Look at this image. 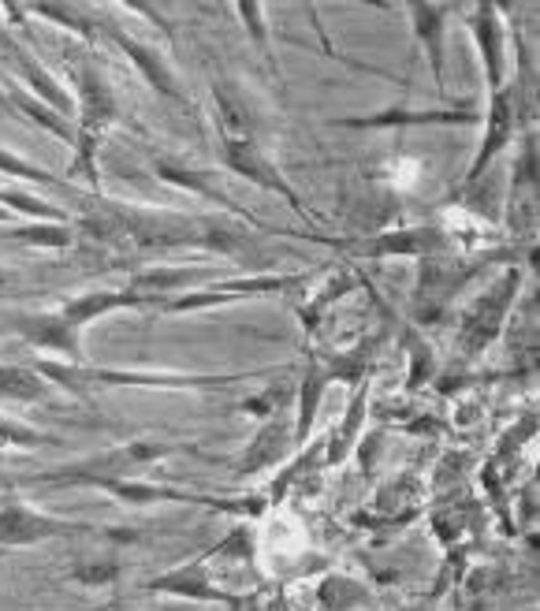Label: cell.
I'll return each instance as SVG.
<instances>
[{"mask_svg":"<svg viewBox=\"0 0 540 611\" xmlns=\"http://www.w3.org/2000/svg\"><path fill=\"white\" fill-rule=\"evenodd\" d=\"M224 161H228V169H231L235 175H242L247 183L261 186V191L280 194V199L288 202L291 210L310 224V228H317L313 213L306 210V205H302V194L294 191V186H291L288 180H283V172L277 169V164H272V157L264 153L250 135H224Z\"/></svg>","mask_w":540,"mask_h":611,"instance_id":"2","label":"cell"},{"mask_svg":"<svg viewBox=\"0 0 540 611\" xmlns=\"http://www.w3.org/2000/svg\"><path fill=\"white\" fill-rule=\"evenodd\" d=\"M0 105H4V108H12V105H8V94H4V90H0Z\"/></svg>","mask_w":540,"mask_h":611,"instance_id":"36","label":"cell"},{"mask_svg":"<svg viewBox=\"0 0 540 611\" xmlns=\"http://www.w3.org/2000/svg\"><path fill=\"white\" fill-rule=\"evenodd\" d=\"M0 205H4L8 213L34 216L37 224H72V216H67L64 210H56V205H48V202L34 199V194H23V191H0Z\"/></svg>","mask_w":540,"mask_h":611,"instance_id":"25","label":"cell"},{"mask_svg":"<svg viewBox=\"0 0 540 611\" xmlns=\"http://www.w3.org/2000/svg\"><path fill=\"white\" fill-rule=\"evenodd\" d=\"M485 142H480V150L474 157V169L466 172V183H477L480 175L488 172V164L496 161L499 153H504V146L510 142V131H515V90L510 86H504V90L488 94V108H485Z\"/></svg>","mask_w":540,"mask_h":611,"instance_id":"7","label":"cell"},{"mask_svg":"<svg viewBox=\"0 0 540 611\" xmlns=\"http://www.w3.org/2000/svg\"><path fill=\"white\" fill-rule=\"evenodd\" d=\"M75 534H90V526L42 515V511L23 507V504L0 507V545H8V548H26V545H42V540L75 537Z\"/></svg>","mask_w":540,"mask_h":611,"instance_id":"3","label":"cell"},{"mask_svg":"<svg viewBox=\"0 0 540 611\" xmlns=\"http://www.w3.org/2000/svg\"><path fill=\"white\" fill-rule=\"evenodd\" d=\"M366 403H369V380H361L358 384V396L350 399V410H347V418H343V426L336 429V440H332V448H328V467H339L343 455L350 451V443H355L358 437L355 432L361 429V421H366Z\"/></svg>","mask_w":540,"mask_h":611,"instance_id":"20","label":"cell"},{"mask_svg":"<svg viewBox=\"0 0 540 611\" xmlns=\"http://www.w3.org/2000/svg\"><path fill=\"white\" fill-rule=\"evenodd\" d=\"M288 396H291V388H288V384H280V388H269L264 396L247 399V403H242V410L258 414V418H272V414H277L283 403H288Z\"/></svg>","mask_w":540,"mask_h":611,"instance_id":"33","label":"cell"},{"mask_svg":"<svg viewBox=\"0 0 540 611\" xmlns=\"http://www.w3.org/2000/svg\"><path fill=\"white\" fill-rule=\"evenodd\" d=\"M112 37H116V45H123V53L131 56L134 67H139V72L145 75V83H150L156 94L169 97V101L186 105V94L180 90V83H175L172 67L161 61V53H156L153 45H145V42H139V37H131V34H123V31H112Z\"/></svg>","mask_w":540,"mask_h":611,"instance_id":"15","label":"cell"},{"mask_svg":"<svg viewBox=\"0 0 540 611\" xmlns=\"http://www.w3.org/2000/svg\"><path fill=\"white\" fill-rule=\"evenodd\" d=\"M228 551H235V556L239 559H250L253 556V534L247 526H235L228 537L220 540V545H216L209 556H228Z\"/></svg>","mask_w":540,"mask_h":611,"instance_id":"34","label":"cell"},{"mask_svg":"<svg viewBox=\"0 0 540 611\" xmlns=\"http://www.w3.org/2000/svg\"><path fill=\"white\" fill-rule=\"evenodd\" d=\"M0 172L15 175V180H31V183H56L53 172L37 169L34 161H23L19 153H8V150H0Z\"/></svg>","mask_w":540,"mask_h":611,"instance_id":"31","label":"cell"},{"mask_svg":"<svg viewBox=\"0 0 540 611\" xmlns=\"http://www.w3.org/2000/svg\"><path fill=\"white\" fill-rule=\"evenodd\" d=\"M8 216H12V213H8L4 205H0V221H8Z\"/></svg>","mask_w":540,"mask_h":611,"instance_id":"37","label":"cell"},{"mask_svg":"<svg viewBox=\"0 0 540 611\" xmlns=\"http://www.w3.org/2000/svg\"><path fill=\"white\" fill-rule=\"evenodd\" d=\"M410 23H414V37L421 42L429 56V72L440 94H447V78H444V23H447V4H410Z\"/></svg>","mask_w":540,"mask_h":611,"instance_id":"11","label":"cell"},{"mask_svg":"<svg viewBox=\"0 0 540 611\" xmlns=\"http://www.w3.org/2000/svg\"><path fill=\"white\" fill-rule=\"evenodd\" d=\"M317 597L328 611H350L355 604H366L369 600L366 589H361L358 581H350V578H324L317 586Z\"/></svg>","mask_w":540,"mask_h":611,"instance_id":"27","label":"cell"},{"mask_svg":"<svg viewBox=\"0 0 540 611\" xmlns=\"http://www.w3.org/2000/svg\"><path fill=\"white\" fill-rule=\"evenodd\" d=\"M466 23L477 37L480 61H485L488 94L504 90V19H496V4L493 0H480Z\"/></svg>","mask_w":540,"mask_h":611,"instance_id":"10","label":"cell"},{"mask_svg":"<svg viewBox=\"0 0 540 611\" xmlns=\"http://www.w3.org/2000/svg\"><path fill=\"white\" fill-rule=\"evenodd\" d=\"M31 12L48 15V23H61V26H67L72 34L86 37V42H90V37L97 34L90 19H83V12H78V8H72V4H31Z\"/></svg>","mask_w":540,"mask_h":611,"instance_id":"28","label":"cell"},{"mask_svg":"<svg viewBox=\"0 0 540 611\" xmlns=\"http://www.w3.org/2000/svg\"><path fill=\"white\" fill-rule=\"evenodd\" d=\"M515 294H518V272H507V280L493 283V288L480 294L466 318V332H463L466 351H474V354L485 351V343H493L499 336V329H504V313H507V306Z\"/></svg>","mask_w":540,"mask_h":611,"instance_id":"5","label":"cell"},{"mask_svg":"<svg viewBox=\"0 0 540 611\" xmlns=\"http://www.w3.org/2000/svg\"><path fill=\"white\" fill-rule=\"evenodd\" d=\"M0 42H4V45H8V53L15 56L19 72L26 75V83H31V90H34L37 101L48 105V108H53V112H61L64 120H72V116H75V97L67 94L61 83H56L53 72H48L45 64H37V56H34V53H26V49L19 45V42H12V37H8L4 31H0Z\"/></svg>","mask_w":540,"mask_h":611,"instance_id":"12","label":"cell"},{"mask_svg":"<svg viewBox=\"0 0 540 611\" xmlns=\"http://www.w3.org/2000/svg\"><path fill=\"white\" fill-rule=\"evenodd\" d=\"M156 175H161L164 183H175V186H183V191H194V194H202V199L220 202L224 210L235 213L242 224H250V228H264V224L258 221V216L242 210V205L235 202V199H228V194H224L220 186L213 183V175L205 172V169H183V164H172V161H156Z\"/></svg>","mask_w":540,"mask_h":611,"instance_id":"16","label":"cell"},{"mask_svg":"<svg viewBox=\"0 0 540 611\" xmlns=\"http://www.w3.org/2000/svg\"><path fill=\"white\" fill-rule=\"evenodd\" d=\"M0 283H4V272H0Z\"/></svg>","mask_w":540,"mask_h":611,"instance_id":"38","label":"cell"},{"mask_svg":"<svg viewBox=\"0 0 540 611\" xmlns=\"http://www.w3.org/2000/svg\"><path fill=\"white\" fill-rule=\"evenodd\" d=\"M0 443H12V448H42V443H48V437H42V432L31 426H23V421L0 414Z\"/></svg>","mask_w":540,"mask_h":611,"instance_id":"30","label":"cell"},{"mask_svg":"<svg viewBox=\"0 0 540 611\" xmlns=\"http://www.w3.org/2000/svg\"><path fill=\"white\" fill-rule=\"evenodd\" d=\"M324 388H328V377H324V369L317 362H310L306 377L299 384V426H294V448H302V443L310 440V429H313V418H317V407L324 399Z\"/></svg>","mask_w":540,"mask_h":611,"instance_id":"19","label":"cell"},{"mask_svg":"<svg viewBox=\"0 0 540 611\" xmlns=\"http://www.w3.org/2000/svg\"><path fill=\"white\" fill-rule=\"evenodd\" d=\"M485 116V108H477L474 101H458L444 108H385V112L372 116H347L336 120V127H355V131H369V127H425V124H477Z\"/></svg>","mask_w":540,"mask_h":611,"instance_id":"4","label":"cell"},{"mask_svg":"<svg viewBox=\"0 0 540 611\" xmlns=\"http://www.w3.org/2000/svg\"><path fill=\"white\" fill-rule=\"evenodd\" d=\"M239 15H242V26H247L250 37H253V49H258V53L264 56V64H269L272 78H277V86L283 90V72H280L277 53H272V45H269V26H264V8H261V4H253V0H242V4H239Z\"/></svg>","mask_w":540,"mask_h":611,"instance_id":"23","label":"cell"},{"mask_svg":"<svg viewBox=\"0 0 540 611\" xmlns=\"http://www.w3.org/2000/svg\"><path fill=\"white\" fill-rule=\"evenodd\" d=\"M350 288H355V276H339V280H332V288L321 291L317 299H313V302L306 306V310H302V324H306V329L313 332V329H317V313H321L328 302H336L339 294H347Z\"/></svg>","mask_w":540,"mask_h":611,"instance_id":"32","label":"cell"},{"mask_svg":"<svg viewBox=\"0 0 540 611\" xmlns=\"http://www.w3.org/2000/svg\"><path fill=\"white\" fill-rule=\"evenodd\" d=\"M120 564L116 559H90V564H78L72 575H75V581L78 586H90V589H97V586H112L116 578H120Z\"/></svg>","mask_w":540,"mask_h":611,"instance_id":"29","label":"cell"},{"mask_svg":"<svg viewBox=\"0 0 540 611\" xmlns=\"http://www.w3.org/2000/svg\"><path fill=\"white\" fill-rule=\"evenodd\" d=\"M4 239H15V243H26V246H45V250H64L72 246L75 232L67 224H26V228H12L4 232Z\"/></svg>","mask_w":540,"mask_h":611,"instance_id":"26","label":"cell"},{"mask_svg":"<svg viewBox=\"0 0 540 611\" xmlns=\"http://www.w3.org/2000/svg\"><path fill=\"white\" fill-rule=\"evenodd\" d=\"M283 611H291V608H288V604H283Z\"/></svg>","mask_w":540,"mask_h":611,"instance_id":"39","label":"cell"},{"mask_svg":"<svg viewBox=\"0 0 540 611\" xmlns=\"http://www.w3.org/2000/svg\"><path fill=\"white\" fill-rule=\"evenodd\" d=\"M8 105H15L19 112L31 116L34 124H42L45 131H53L56 138H64V142H72V146H75V124H72V120H64L61 112H53V108H48V105H42V101H37V97L12 90V94H8Z\"/></svg>","mask_w":540,"mask_h":611,"instance_id":"21","label":"cell"},{"mask_svg":"<svg viewBox=\"0 0 540 611\" xmlns=\"http://www.w3.org/2000/svg\"><path fill=\"white\" fill-rule=\"evenodd\" d=\"M180 451V443H153V440H134V443H120L112 451H101V455H90L83 462H67L64 470H42V474H26L23 485H72L75 478H127L131 470L150 467V462Z\"/></svg>","mask_w":540,"mask_h":611,"instance_id":"1","label":"cell"},{"mask_svg":"<svg viewBox=\"0 0 540 611\" xmlns=\"http://www.w3.org/2000/svg\"><path fill=\"white\" fill-rule=\"evenodd\" d=\"M139 306H153V299L134 294V291H86V294L67 299L56 313H61V321L67 324V329L83 336V329L90 321L105 318V313H112V310H139Z\"/></svg>","mask_w":540,"mask_h":611,"instance_id":"9","label":"cell"},{"mask_svg":"<svg viewBox=\"0 0 540 611\" xmlns=\"http://www.w3.org/2000/svg\"><path fill=\"white\" fill-rule=\"evenodd\" d=\"M291 448V437H288V421L280 418V414H272L269 421H264V429L253 437V443L247 448V455H242V474H258V470L272 467V462H280L288 455Z\"/></svg>","mask_w":540,"mask_h":611,"instance_id":"18","label":"cell"},{"mask_svg":"<svg viewBox=\"0 0 540 611\" xmlns=\"http://www.w3.org/2000/svg\"><path fill=\"white\" fill-rule=\"evenodd\" d=\"M86 380H101V384H150V388H231L242 384L250 373H216V377H161V373H123V369H83Z\"/></svg>","mask_w":540,"mask_h":611,"instance_id":"14","label":"cell"},{"mask_svg":"<svg viewBox=\"0 0 540 611\" xmlns=\"http://www.w3.org/2000/svg\"><path fill=\"white\" fill-rule=\"evenodd\" d=\"M369 358H372V343H361V347H355V351L328 358V366H321V369H324V377H328V384L332 380H343V384H350V388H355V384L366 380Z\"/></svg>","mask_w":540,"mask_h":611,"instance_id":"24","label":"cell"},{"mask_svg":"<svg viewBox=\"0 0 540 611\" xmlns=\"http://www.w3.org/2000/svg\"><path fill=\"white\" fill-rule=\"evenodd\" d=\"M366 258H436L444 250V228H432V224H414V228H391L372 235L358 246Z\"/></svg>","mask_w":540,"mask_h":611,"instance_id":"6","label":"cell"},{"mask_svg":"<svg viewBox=\"0 0 540 611\" xmlns=\"http://www.w3.org/2000/svg\"><path fill=\"white\" fill-rule=\"evenodd\" d=\"M48 392L45 377H37L34 369L26 366H0V399H19V403H31L42 399Z\"/></svg>","mask_w":540,"mask_h":611,"instance_id":"22","label":"cell"},{"mask_svg":"<svg viewBox=\"0 0 540 611\" xmlns=\"http://www.w3.org/2000/svg\"><path fill=\"white\" fill-rule=\"evenodd\" d=\"M145 589H153V593H172V597H183V600H209V604H224L231 611L242 608V597L213 586L209 570H205V559H191L186 567H175V570H169V575L153 578Z\"/></svg>","mask_w":540,"mask_h":611,"instance_id":"8","label":"cell"},{"mask_svg":"<svg viewBox=\"0 0 540 611\" xmlns=\"http://www.w3.org/2000/svg\"><path fill=\"white\" fill-rule=\"evenodd\" d=\"M213 269H205V265H180V269H172V265H164V269H145V272H134L131 288L134 294H145V299L156 302V294H169V291H183V288H194V283H205L213 280Z\"/></svg>","mask_w":540,"mask_h":611,"instance_id":"17","label":"cell"},{"mask_svg":"<svg viewBox=\"0 0 540 611\" xmlns=\"http://www.w3.org/2000/svg\"><path fill=\"white\" fill-rule=\"evenodd\" d=\"M164 611H169V608H164Z\"/></svg>","mask_w":540,"mask_h":611,"instance_id":"40","label":"cell"},{"mask_svg":"<svg viewBox=\"0 0 540 611\" xmlns=\"http://www.w3.org/2000/svg\"><path fill=\"white\" fill-rule=\"evenodd\" d=\"M414 354H418V362H414V369H410V388H418V384L429 377V366H432V354L425 351V343H414Z\"/></svg>","mask_w":540,"mask_h":611,"instance_id":"35","label":"cell"},{"mask_svg":"<svg viewBox=\"0 0 540 611\" xmlns=\"http://www.w3.org/2000/svg\"><path fill=\"white\" fill-rule=\"evenodd\" d=\"M12 329L26 343H34V347H42V351L61 354V358H67V362L83 358V347H78V332L67 329V324L61 321V313H31V318H15Z\"/></svg>","mask_w":540,"mask_h":611,"instance_id":"13","label":"cell"}]
</instances>
